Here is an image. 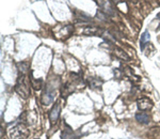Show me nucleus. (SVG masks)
Wrapping results in <instances>:
<instances>
[{
  "instance_id": "obj_1",
  "label": "nucleus",
  "mask_w": 160,
  "mask_h": 139,
  "mask_svg": "<svg viewBox=\"0 0 160 139\" xmlns=\"http://www.w3.org/2000/svg\"><path fill=\"white\" fill-rule=\"evenodd\" d=\"M15 91L18 93V95L22 99H28L30 95V84L28 81V78L25 74L18 77L15 86Z\"/></svg>"
},
{
  "instance_id": "obj_2",
  "label": "nucleus",
  "mask_w": 160,
  "mask_h": 139,
  "mask_svg": "<svg viewBox=\"0 0 160 139\" xmlns=\"http://www.w3.org/2000/svg\"><path fill=\"white\" fill-rule=\"evenodd\" d=\"M9 135L11 139H26L29 135V131L25 125V123H19L14 127L10 128Z\"/></svg>"
},
{
  "instance_id": "obj_3",
  "label": "nucleus",
  "mask_w": 160,
  "mask_h": 139,
  "mask_svg": "<svg viewBox=\"0 0 160 139\" xmlns=\"http://www.w3.org/2000/svg\"><path fill=\"white\" fill-rule=\"evenodd\" d=\"M99 9L107 16H115V10L110 0H96Z\"/></svg>"
},
{
  "instance_id": "obj_4",
  "label": "nucleus",
  "mask_w": 160,
  "mask_h": 139,
  "mask_svg": "<svg viewBox=\"0 0 160 139\" xmlns=\"http://www.w3.org/2000/svg\"><path fill=\"white\" fill-rule=\"evenodd\" d=\"M55 96H56V90L53 88H51V86L48 85L47 88L46 90L44 91V93L42 95V99H41V101H42V104L43 105H50L51 103L55 101Z\"/></svg>"
},
{
  "instance_id": "obj_5",
  "label": "nucleus",
  "mask_w": 160,
  "mask_h": 139,
  "mask_svg": "<svg viewBox=\"0 0 160 139\" xmlns=\"http://www.w3.org/2000/svg\"><path fill=\"white\" fill-rule=\"evenodd\" d=\"M137 106H138L139 110L141 111H145V110H149L153 107V102L149 100L148 97H141L137 101Z\"/></svg>"
},
{
  "instance_id": "obj_6",
  "label": "nucleus",
  "mask_w": 160,
  "mask_h": 139,
  "mask_svg": "<svg viewBox=\"0 0 160 139\" xmlns=\"http://www.w3.org/2000/svg\"><path fill=\"white\" fill-rule=\"evenodd\" d=\"M59 116H60V105L58 103H56L55 106L52 107V109L49 111V120L52 124L57 122V120L59 119Z\"/></svg>"
},
{
  "instance_id": "obj_7",
  "label": "nucleus",
  "mask_w": 160,
  "mask_h": 139,
  "mask_svg": "<svg viewBox=\"0 0 160 139\" xmlns=\"http://www.w3.org/2000/svg\"><path fill=\"white\" fill-rule=\"evenodd\" d=\"M104 30L102 29H99L97 27H90V28H87V29L83 30V33L84 34H89V35H97V37H102L104 34Z\"/></svg>"
},
{
  "instance_id": "obj_8",
  "label": "nucleus",
  "mask_w": 160,
  "mask_h": 139,
  "mask_svg": "<svg viewBox=\"0 0 160 139\" xmlns=\"http://www.w3.org/2000/svg\"><path fill=\"white\" fill-rule=\"evenodd\" d=\"M78 136L75 134V132H73L71 127L68 125H66V128L62 132V139H77Z\"/></svg>"
},
{
  "instance_id": "obj_9",
  "label": "nucleus",
  "mask_w": 160,
  "mask_h": 139,
  "mask_svg": "<svg viewBox=\"0 0 160 139\" xmlns=\"http://www.w3.org/2000/svg\"><path fill=\"white\" fill-rule=\"evenodd\" d=\"M102 84H104V81L100 78H96V77H91V78H89V86L91 87L92 89H98L102 86Z\"/></svg>"
},
{
  "instance_id": "obj_10",
  "label": "nucleus",
  "mask_w": 160,
  "mask_h": 139,
  "mask_svg": "<svg viewBox=\"0 0 160 139\" xmlns=\"http://www.w3.org/2000/svg\"><path fill=\"white\" fill-rule=\"evenodd\" d=\"M136 119L138 122L142 123V124H148L149 123V117L145 112H139V114H137Z\"/></svg>"
},
{
  "instance_id": "obj_11",
  "label": "nucleus",
  "mask_w": 160,
  "mask_h": 139,
  "mask_svg": "<svg viewBox=\"0 0 160 139\" xmlns=\"http://www.w3.org/2000/svg\"><path fill=\"white\" fill-rule=\"evenodd\" d=\"M114 54L118 56V58H121V59H123V60H125V61H130V57L127 55V54L124 51L122 48H120V47H117L115 46L114 47Z\"/></svg>"
},
{
  "instance_id": "obj_12",
  "label": "nucleus",
  "mask_w": 160,
  "mask_h": 139,
  "mask_svg": "<svg viewBox=\"0 0 160 139\" xmlns=\"http://www.w3.org/2000/svg\"><path fill=\"white\" fill-rule=\"evenodd\" d=\"M149 39H151V35H149L148 31H145L143 32L141 34V40H140V47L142 50H144V48H145V45L146 43L149 41Z\"/></svg>"
},
{
  "instance_id": "obj_13",
  "label": "nucleus",
  "mask_w": 160,
  "mask_h": 139,
  "mask_svg": "<svg viewBox=\"0 0 160 139\" xmlns=\"http://www.w3.org/2000/svg\"><path fill=\"white\" fill-rule=\"evenodd\" d=\"M31 84H32V87L34 88L35 90H38L42 88L43 86V80L42 79H35L34 77L32 76V73H31Z\"/></svg>"
},
{
  "instance_id": "obj_14",
  "label": "nucleus",
  "mask_w": 160,
  "mask_h": 139,
  "mask_svg": "<svg viewBox=\"0 0 160 139\" xmlns=\"http://www.w3.org/2000/svg\"><path fill=\"white\" fill-rule=\"evenodd\" d=\"M18 65H19V66H22L19 71H20V72H22V74H24V73H25V71L27 70V63L22 62V63H18Z\"/></svg>"
},
{
  "instance_id": "obj_15",
  "label": "nucleus",
  "mask_w": 160,
  "mask_h": 139,
  "mask_svg": "<svg viewBox=\"0 0 160 139\" xmlns=\"http://www.w3.org/2000/svg\"><path fill=\"white\" fill-rule=\"evenodd\" d=\"M131 1H133V2H137V1H138V0H131Z\"/></svg>"
}]
</instances>
